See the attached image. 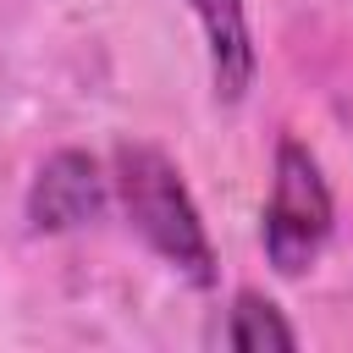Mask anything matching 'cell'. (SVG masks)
<instances>
[{
	"instance_id": "obj_3",
	"label": "cell",
	"mask_w": 353,
	"mask_h": 353,
	"mask_svg": "<svg viewBox=\"0 0 353 353\" xmlns=\"http://www.w3.org/2000/svg\"><path fill=\"white\" fill-rule=\"evenodd\" d=\"M105 199H110V171L88 149H55L50 160H39L28 182V226L44 237L77 232L105 210Z\"/></svg>"
},
{
	"instance_id": "obj_5",
	"label": "cell",
	"mask_w": 353,
	"mask_h": 353,
	"mask_svg": "<svg viewBox=\"0 0 353 353\" xmlns=\"http://www.w3.org/2000/svg\"><path fill=\"white\" fill-rule=\"evenodd\" d=\"M226 347H237V353H292L298 331L265 292L243 287L226 309Z\"/></svg>"
},
{
	"instance_id": "obj_2",
	"label": "cell",
	"mask_w": 353,
	"mask_h": 353,
	"mask_svg": "<svg viewBox=\"0 0 353 353\" xmlns=\"http://www.w3.org/2000/svg\"><path fill=\"white\" fill-rule=\"evenodd\" d=\"M331 226H336V199H331V182L320 171V160L298 143V138H281L276 143V171H270V199H265V259L276 276H303L325 243H331Z\"/></svg>"
},
{
	"instance_id": "obj_4",
	"label": "cell",
	"mask_w": 353,
	"mask_h": 353,
	"mask_svg": "<svg viewBox=\"0 0 353 353\" xmlns=\"http://www.w3.org/2000/svg\"><path fill=\"white\" fill-rule=\"evenodd\" d=\"M188 11L199 17L204 50H210V83L221 105H237L254 88L259 72V50H254V28H248V0H188Z\"/></svg>"
},
{
	"instance_id": "obj_1",
	"label": "cell",
	"mask_w": 353,
	"mask_h": 353,
	"mask_svg": "<svg viewBox=\"0 0 353 353\" xmlns=\"http://www.w3.org/2000/svg\"><path fill=\"white\" fill-rule=\"evenodd\" d=\"M110 193L127 215V226L143 237L154 259H165L188 287H215L221 259L210 243V226L176 171V160L154 143H116L110 154Z\"/></svg>"
}]
</instances>
